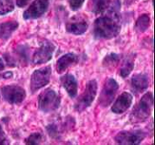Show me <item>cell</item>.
I'll use <instances>...</instances> for the list:
<instances>
[{
  "instance_id": "obj_25",
  "label": "cell",
  "mask_w": 155,
  "mask_h": 145,
  "mask_svg": "<svg viewBox=\"0 0 155 145\" xmlns=\"http://www.w3.org/2000/svg\"><path fill=\"white\" fill-rule=\"evenodd\" d=\"M85 0H69V5L73 10H78Z\"/></svg>"
},
{
  "instance_id": "obj_20",
  "label": "cell",
  "mask_w": 155,
  "mask_h": 145,
  "mask_svg": "<svg viewBox=\"0 0 155 145\" xmlns=\"http://www.w3.org/2000/svg\"><path fill=\"white\" fill-rule=\"evenodd\" d=\"M150 26V16L147 14L142 15L135 23V30L138 33H143Z\"/></svg>"
},
{
  "instance_id": "obj_19",
  "label": "cell",
  "mask_w": 155,
  "mask_h": 145,
  "mask_svg": "<svg viewBox=\"0 0 155 145\" xmlns=\"http://www.w3.org/2000/svg\"><path fill=\"white\" fill-rule=\"evenodd\" d=\"M134 57L135 56L134 54H130L124 58L120 70V75L122 78H127L133 71L134 67Z\"/></svg>"
},
{
  "instance_id": "obj_21",
  "label": "cell",
  "mask_w": 155,
  "mask_h": 145,
  "mask_svg": "<svg viewBox=\"0 0 155 145\" xmlns=\"http://www.w3.org/2000/svg\"><path fill=\"white\" fill-rule=\"evenodd\" d=\"M119 61H120V56L118 54L110 53L104 58L103 65L107 69H113L118 64Z\"/></svg>"
},
{
  "instance_id": "obj_22",
  "label": "cell",
  "mask_w": 155,
  "mask_h": 145,
  "mask_svg": "<svg viewBox=\"0 0 155 145\" xmlns=\"http://www.w3.org/2000/svg\"><path fill=\"white\" fill-rule=\"evenodd\" d=\"M13 0H0V16L6 15L14 10Z\"/></svg>"
},
{
  "instance_id": "obj_27",
  "label": "cell",
  "mask_w": 155,
  "mask_h": 145,
  "mask_svg": "<svg viewBox=\"0 0 155 145\" xmlns=\"http://www.w3.org/2000/svg\"><path fill=\"white\" fill-rule=\"evenodd\" d=\"M29 2H30V0H15L16 5L19 6V7H24V6H25Z\"/></svg>"
},
{
  "instance_id": "obj_8",
  "label": "cell",
  "mask_w": 155,
  "mask_h": 145,
  "mask_svg": "<svg viewBox=\"0 0 155 145\" xmlns=\"http://www.w3.org/2000/svg\"><path fill=\"white\" fill-rule=\"evenodd\" d=\"M54 49H55L54 45L52 42L45 40L39 47V48H37L34 53V56L32 58V62L35 65H40L48 62L50 59H52Z\"/></svg>"
},
{
  "instance_id": "obj_4",
  "label": "cell",
  "mask_w": 155,
  "mask_h": 145,
  "mask_svg": "<svg viewBox=\"0 0 155 145\" xmlns=\"http://www.w3.org/2000/svg\"><path fill=\"white\" fill-rule=\"evenodd\" d=\"M97 82L95 80H89L85 86L84 91L81 94V96L77 99V101L74 105V109L78 112L84 111L93 103L94 100L95 99L96 92H97Z\"/></svg>"
},
{
  "instance_id": "obj_3",
  "label": "cell",
  "mask_w": 155,
  "mask_h": 145,
  "mask_svg": "<svg viewBox=\"0 0 155 145\" xmlns=\"http://www.w3.org/2000/svg\"><path fill=\"white\" fill-rule=\"evenodd\" d=\"M60 103V97L52 89L44 90L38 97V108L43 112H51L57 110Z\"/></svg>"
},
{
  "instance_id": "obj_17",
  "label": "cell",
  "mask_w": 155,
  "mask_h": 145,
  "mask_svg": "<svg viewBox=\"0 0 155 145\" xmlns=\"http://www.w3.org/2000/svg\"><path fill=\"white\" fill-rule=\"evenodd\" d=\"M18 27V22L16 21H7L0 24V39L6 40Z\"/></svg>"
},
{
  "instance_id": "obj_18",
  "label": "cell",
  "mask_w": 155,
  "mask_h": 145,
  "mask_svg": "<svg viewBox=\"0 0 155 145\" xmlns=\"http://www.w3.org/2000/svg\"><path fill=\"white\" fill-rule=\"evenodd\" d=\"M111 4V0H90L88 4L89 10L94 14L99 15L106 11Z\"/></svg>"
},
{
  "instance_id": "obj_28",
  "label": "cell",
  "mask_w": 155,
  "mask_h": 145,
  "mask_svg": "<svg viewBox=\"0 0 155 145\" xmlns=\"http://www.w3.org/2000/svg\"><path fill=\"white\" fill-rule=\"evenodd\" d=\"M4 68H5V63H4L3 59H2V58H0V71H1V70H3V69H4Z\"/></svg>"
},
{
  "instance_id": "obj_24",
  "label": "cell",
  "mask_w": 155,
  "mask_h": 145,
  "mask_svg": "<svg viewBox=\"0 0 155 145\" xmlns=\"http://www.w3.org/2000/svg\"><path fill=\"white\" fill-rule=\"evenodd\" d=\"M46 131L48 135L54 140H59L61 138V132L59 130V127L56 124H49L46 127Z\"/></svg>"
},
{
  "instance_id": "obj_12",
  "label": "cell",
  "mask_w": 155,
  "mask_h": 145,
  "mask_svg": "<svg viewBox=\"0 0 155 145\" xmlns=\"http://www.w3.org/2000/svg\"><path fill=\"white\" fill-rule=\"evenodd\" d=\"M133 95L129 92L122 93L116 100L114 104L112 106V111L116 114H121L125 112L133 103Z\"/></svg>"
},
{
  "instance_id": "obj_9",
  "label": "cell",
  "mask_w": 155,
  "mask_h": 145,
  "mask_svg": "<svg viewBox=\"0 0 155 145\" xmlns=\"http://www.w3.org/2000/svg\"><path fill=\"white\" fill-rule=\"evenodd\" d=\"M146 134L142 130L132 132H120L114 138L115 142L119 144H140L145 138Z\"/></svg>"
},
{
  "instance_id": "obj_14",
  "label": "cell",
  "mask_w": 155,
  "mask_h": 145,
  "mask_svg": "<svg viewBox=\"0 0 155 145\" xmlns=\"http://www.w3.org/2000/svg\"><path fill=\"white\" fill-rule=\"evenodd\" d=\"M79 60V58L74 53H67L62 56L56 62V70L58 73H63L69 67L76 64Z\"/></svg>"
},
{
  "instance_id": "obj_1",
  "label": "cell",
  "mask_w": 155,
  "mask_h": 145,
  "mask_svg": "<svg viewBox=\"0 0 155 145\" xmlns=\"http://www.w3.org/2000/svg\"><path fill=\"white\" fill-rule=\"evenodd\" d=\"M120 0H114L106 9V15L98 17L94 23V36L95 38H114L121 30Z\"/></svg>"
},
{
  "instance_id": "obj_10",
  "label": "cell",
  "mask_w": 155,
  "mask_h": 145,
  "mask_svg": "<svg viewBox=\"0 0 155 145\" xmlns=\"http://www.w3.org/2000/svg\"><path fill=\"white\" fill-rule=\"evenodd\" d=\"M49 6V0H35L24 12L23 18L25 20L35 19L42 16Z\"/></svg>"
},
{
  "instance_id": "obj_13",
  "label": "cell",
  "mask_w": 155,
  "mask_h": 145,
  "mask_svg": "<svg viewBox=\"0 0 155 145\" xmlns=\"http://www.w3.org/2000/svg\"><path fill=\"white\" fill-rule=\"evenodd\" d=\"M61 83L72 99L77 96L78 84L76 79L72 74H65L64 76H63L61 78Z\"/></svg>"
},
{
  "instance_id": "obj_15",
  "label": "cell",
  "mask_w": 155,
  "mask_h": 145,
  "mask_svg": "<svg viewBox=\"0 0 155 145\" xmlns=\"http://www.w3.org/2000/svg\"><path fill=\"white\" fill-rule=\"evenodd\" d=\"M149 86V78L145 74H137L131 80V89L135 93L143 92Z\"/></svg>"
},
{
  "instance_id": "obj_7",
  "label": "cell",
  "mask_w": 155,
  "mask_h": 145,
  "mask_svg": "<svg viewBox=\"0 0 155 145\" xmlns=\"http://www.w3.org/2000/svg\"><path fill=\"white\" fill-rule=\"evenodd\" d=\"M3 98L10 104H20L25 98V90L17 85H7L1 89Z\"/></svg>"
},
{
  "instance_id": "obj_11",
  "label": "cell",
  "mask_w": 155,
  "mask_h": 145,
  "mask_svg": "<svg viewBox=\"0 0 155 145\" xmlns=\"http://www.w3.org/2000/svg\"><path fill=\"white\" fill-rule=\"evenodd\" d=\"M88 23L83 16H73L66 24V31L74 35H82L86 32Z\"/></svg>"
},
{
  "instance_id": "obj_2",
  "label": "cell",
  "mask_w": 155,
  "mask_h": 145,
  "mask_svg": "<svg viewBox=\"0 0 155 145\" xmlns=\"http://www.w3.org/2000/svg\"><path fill=\"white\" fill-rule=\"evenodd\" d=\"M153 105V96L152 92H147L134 108L130 114V121L133 123H141L145 122L151 115Z\"/></svg>"
},
{
  "instance_id": "obj_16",
  "label": "cell",
  "mask_w": 155,
  "mask_h": 145,
  "mask_svg": "<svg viewBox=\"0 0 155 145\" xmlns=\"http://www.w3.org/2000/svg\"><path fill=\"white\" fill-rule=\"evenodd\" d=\"M13 58L15 62V64H22L26 65L27 61L29 59V49L27 46L25 45H19L15 49V56H13Z\"/></svg>"
},
{
  "instance_id": "obj_26",
  "label": "cell",
  "mask_w": 155,
  "mask_h": 145,
  "mask_svg": "<svg viewBox=\"0 0 155 145\" xmlns=\"http://www.w3.org/2000/svg\"><path fill=\"white\" fill-rule=\"evenodd\" d=\"M8 142H6V139L5 137V133L3 131V128L0 125V144H7Z\"/></svg>"
},
{
  "instance_id": "obj_6",
  "label": "cell",
  "mask_w": 155,
  "mask_h": 145,
  "mask_svg": "<svg viewBox=\"0 0 155 145\" xmlns=\"http://www.w3.org/2000/svg\"><path fill=\"white\" fill-rule=\"evenodd\" d=\"M118 90L119 84L117 83V81L114 79H108L105 81L101 91L99 97V104L104 108L108 107L114 101Z\"/></svg>"
},
{
  "instance_id": "obj_5",
  "label": "cell",
  "mask_w": 155,
  "mask_h": 145,
  "mask_svg": "<svg viewBox=\"0 0 155 145\" xmlns=\"http://www.w3.org/2000/svg\"><path fill=\"white\" fill-rule=\"evenodd\" d=\"M51 72L52 70L50 66L35 70L31 76V82H30L31 92L35 93L39 89L46 86L50 81Z\"/></svg>"
},
{
  "instance_id": "obj_23",
  "label": "cell",
  "mask_w": 155,
  "mask_h": 145,
  "mask_svg": "<svg viewBox=\"0 0 155 145\" xmlns=\"http://www.w3.org/2000/svg\"><path fill=\"white\" fill-rule=\"evenodd\" d=\"M44 142V137L40 133H35L31 134L25 141V143L28 145H36L40 144Z\"/></svg>"
}]
</instances>
